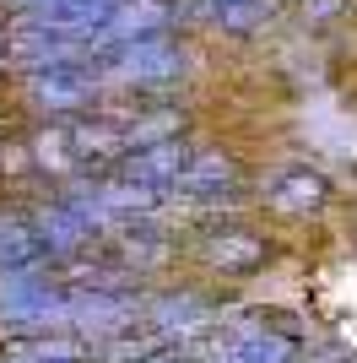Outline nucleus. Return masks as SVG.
<instances>
[{
	"mask_svg": "<svg viewBox=\"0 0 357 363\" xmlns=\"http://www.w3.org/2000/svg\"><path fill=\"white\" fill-rule=\"evenodd\" d=\"M92 71L103 82V92L119 98H163L195 71V49L174 33H152V38H125L92 55Z\"/></svg>",
	"mask_w": 357,
	"mask_h": 363,
	"instance_id": "1",
	"label": "nucleus"
},
{
	"mask_svg": "<svg viewBox=\"0 0 357 363\" xmlns=\"http://www.w3.org/2000/svg\"><path fill=\"white\" fill-rule=\"evenodd\" d=\"M108 92L98 82L92 65H44V71H22L16 76V104L28 108V120H76L98 108Z\"/></svg>",
	"mask_w": 357,
	"mask_h": 363,
	"instance_id": "2",
	"label": "nucleus"
},
{
	"mask_svg": "<svg viewBox=\"0 0 357 363\" xmlns=\"http://www.w3.org/2000/svg\"><path fill=\"white\" fill-rule=\"evenodd\" d=\"M0 325H11V331H55V325H65L71 331V293L55 282L49 266L0 277Z\"/></svg>",
	"mask_w": 357,
	"mask_h": 363,
	"instance_id": "3",
	"label": "nucleus"
},
{
	"mask_svg": "<svg viewBox=\"0 0 357 363\" xmlns=\"http://www.w3.org/2000/svg\"><path fill=\"white\" fill-rule=\"evenodd\" d=\"M271 255H276V239H266L260 228L238 223V217L233 223H217L206 239L195 244V260H200L211 277H227V282L254 277L260 266H271Z\"/></svg>",
	"mask_w": 357,
	"mask_h": 363,
	"instance_id": "4",
	"label": "nucleus"
},
{
	"mask_svg": "<svg viewBox=\"0 0 357 363\" xmlns=\"http://www.w3.org/2000/svg\"><path fill=\"white\" fill-rule=\"evenodd\" d=\"M147 325V293L119 288V293H71V331L81 342H114L125 331Z\"/></svg>",
	"mask_w": 357,
	"mask_h": 363,
	"instance_id": "5",
	"label": "nucleus"
},
{
	"mask_svg": "<svg viewBox=\"0 0 357 363\" xmlns=\"http://www.w3.org/2000/svg\"><path fill=\"white\" fill-rule=\"evenodd\" d=\"M28 223H33V233H38V244H44L49 266H55V260L87 255L92 244H98V233H103V228H98L71 196H65V190H55L49 201H38V206L28 212Z\"/></svg>",
	"mask_w": 357,
	"mask_h": 363,
	"instance_id": "6",
	"label": "nucleus"
},
{
	"mask_svg": "<svg viewBox=\"0 0 357 363\" xmlns=\"http://www.w3.org/2000/svg\"><path fill=\"white\" fill-rule=\"evenodd\" d=\"M260 201L287 223H314L330 206V179H325V168H314V163H282L260 184Z\"/></svg>",
	"mask_w": 357,
	"mask_h": 363,
	"instance_id": "7",
	"label": "nucleus"
},
{
	"mask_svg": "<svg viewBox=\"0 0 357 363\" xmlns=\"http://www.w3.org/2000/svg\"><path fill=\"white\" fill-rule=\"evenodd\" d=\"M244 184H249V168H244V157H233L227 147H200L195 141L190 163H184V174H178V184L168 190V196H184V201H227V196H244Z\"/></svg>",
	"mask_w": 357,
	"mask_h": 363,
	"instance_id": "8",
	"label": "nucleus"
},
{
	"mask_svg": "<svg viewBox=\"0 0 357 363\" xmlns=\"http://www.w3.org/2000/svg\"><path fill=\"white\" fill-rule=\"evenodd\" d=\"M184 22L178 0H114V11L103 16V28L87 38V55L108 44H125V38H152V33H174Z\"/></svg>",
	"mask_w": 357,
	"mask_h": 363,
	"instance_id": "9",
	"label": "nucleus"
},
{
	"mask_svg": "<svg viewBox=\"0 0 357 363\" xmlns=\"http://www.w3.org/2000/svg\"><path fill=\"white\" fill-rule=\"evenodd\" d=\"M195 141L190 136H168V141H152V147H135L125 152L114 163V174H125V179L147 184V190H157V196H168L178 184V174H184V163H190Z\"/></svg>",
	"mask_w": 357,
	"mask_h": 363,
	"instance_id": "10",
	"label": "nucleus"
},
{
	"mask_svg": "<svg viewBox=\"0 0 357 363\" xmlns=\"http://www.w3.org/2000/svg\"><path fill=\"white\" fill-rule=\"evenodd\" d=\"M200 325H211V303L195 288L168 293V298H147V331L184 342V331H200Z\"/></svg>",
	"mask_w": 357,
	"mask_h": 363,
	"instance_id": "11",
	"label": "nucleus"
},
{
	"mask_svg": "<svg viewBox=\"0 0 357 363\" xmlns=\"http://www.w3.org/2000/svg\"><path fill=\"white\" fill-rule=\"evenodd\" d=\"M293 331H276V325H249V331H233L222 347V363H293L298 358Z\"/></svg>",
	"mask_w": 357,
	"mask_h": 363,
	"instance_id": "12",
	"label": "nucleus"
},
{
	"mask_svg": "<svg viewBox=\"0 0 357 363\" xmlns=\"http://www.w3.org/2000/svg\"><path fill=\"white\" fill-rule=\"evenodd\" d=\"M33 266H49V255L38 244V233H33L28 212H0V277L33 272Z\"/></svg>",
	"mask_w": 357,
	"mask_h": 363,
	"instance_id": "13",
	"label": "nucleus"
},
{
	"mask_svg": "<svg viewBox=\"0 0 357 363\" xmlns=\"http://www.w3.org/2000/svg\"><path fill=\"white\" fill-rule=\"evenodd\" d=\"M293 11L303 28H330V22H341L352 11V0H293Z\"/></svg>",
	"mask_w": 357,
	"mask_h": 363,
	"instance_id": "14",
	"label": "nucleus"
},
{
	"mask_svg": "<svg viewBox=\"0 0 357 363\" xmlns=\"http://www.w3.org/2000/svg\"><path fill=\"white\" fill-rule=\"evenodd\" d=\"M147 363H195V358H190L184 347H178V352H157V358H147Z\"/></svg>",
	"mask_w": 357,
	"mask_h": 363,
	"instance_id": "15",
	"label": "nucleus"
},
{
	"mask_svg": "<svg viewBox=\"0 0 357 363\" xmlns=\"http://www.w3.org/2000/svg\"><path fill=\"white\" fill-rule=\"evenodd\" d=\"M49 363H98V358H92V352L81 347V352H65V358H49Z\"/></svg>",
	"mask_w": 357,
	"mask_h": 363,
	"instance_id": "16",
	"label": "nucleus"
}]
</instances>
